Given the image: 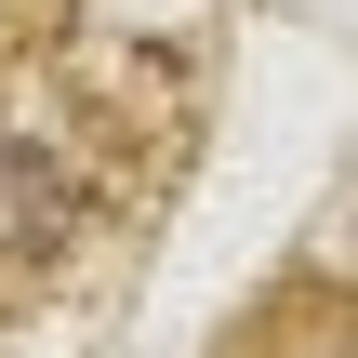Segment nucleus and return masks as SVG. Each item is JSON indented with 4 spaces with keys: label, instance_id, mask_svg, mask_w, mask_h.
Masks as SVG:
<instances>
[{
    "label": "nucleus",
    "instance_id": "2",
    "mask_svg": "<svg viewBox=\"0 0 358 358\" xmlns=\"http://www.w3.org/2000/svg\"><path fill=\"white\" fill-rule=\"evenodd\" d=\"M226 358H358V292H345V279H292L279 306L239 319Z\"/></svg>",
    "mask_w": 358,
    "mask_h": 358
},
{
    "label": "nucleus",
    "instance_id": "1",
    "mask_svg": "<svg viewBox=\"0 0 358 358\" xmlns=\"http://www.w3.org/2000/svg\"><path fill=\"white\" fill-rule=\"evenodd\" d=\"M186 80L133 40L40 27L0 53V319L66 292L173 173Z\"/></svg>",
    "mask_w": 358,
    "mask_h": 358
}]
</instances>
